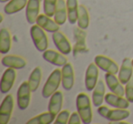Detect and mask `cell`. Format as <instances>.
I'll return each instance as SVG.
<instances>
[{
	"label": "cell",
	"instance_id": "obj_19",
	"mask_svg": "<svg viewBox=\"0 0 133 124\" xmlns=\"http://www.w3.org/2000/svg\"><path fill=\"white\" fill-rule=\"evenodd\" d=\"M105 83L102 80H98L92 93V103L95 107L98 108L102 105L103 101L105 100Z\"/></svg>",
	"mask_w": 133,
	"mask_h": 124
},
{
	"label": "cell",
	"instance_id": "obj_30",
	"mask_svg": "<svg viewBox=\"0 0 133 124\" xmlns=\"http://www.w3.org/2000/svg\"><path fill=\"white\" fill-rule=\"evenodd\" d=\"M70 111L68 110V109H64V110H61L58 114L57 115V118L55 120L56 124H66L69 123V117H70Z\"/></svg>",
	"mask_w": 133,
	"mask_h": 124
},
{
	"label": "cell",
	"instance_id": "obj_10",
	"mask_svg": "<svg viewBox=\"0 0 133 124\" xmlns=\"http://www.w3.org/2000/svg\"><path fill=\"white\" fill-rule=\"evenodd\" d=\"M61 74H62L61 84L63 89L66 91L71 90L75 83V73L72 64L68 62L66 65L63 66L61 69Z\"/></svg>",
	"mask_w": 133,
	"mask_h": 124
},
{
	"label": "cell",
	"instance_id": "obj_5",
	"mask_svg": "<svg viewBox=\"0 0 133 124\" xmlns=\"http://www.w3.org/2000/svg\"><path fill=\"white\" fill-rule=\"evenodd\" d=\"M31 92L32 90L28 81H24L19 86L17 93V102L21 110H25L29 106L31 100Z\"/></svg>",
	"mask_w": 133,
	"mask_h": 124
},
{
	"label": "cell",
	"instance_id": "obj_7",
	"mask_svg": "<svg viewBox=\"0 0 133 124\" xmlns=\"http://www.w3.org/2000/svg\"><path fill=\"white\" fill-rule=\"evenodd\" d=\"M94 62L98 67V69L105 71L106 73H111V74L116 75L119 71V68H118V64L113 59L109 58L106 56H96L94 58Z\"/></svg>",
	"mask_w": 133,
	"mask_h": 124
},
{
	"label": "cell",
	"instance_id": "obj_11",
	"mask_svg": "<svg viewBox=\"0 0 133 124\" xmlns=\"http://www.w3.org/2000/svg\"><path fill=\"white\" fill-rule=\"evenodd\" d=\"M98 81V67L94 63H91L87 68L85 74V86L88 91H93Z\"/></svg>",
	"mask_w": 133,
	"mask_h": 124
},
{
	"label": "cell",
	"instance_id": "obj_6",
	"mask_svg": "<svg viewBox=\"0 0 133 124\" xmlns=\"http://www.w3.org/2000/svg\"><path fill=\"white\" fill-rule=\"evenodd\" d=\"M14 110V98L13 95L8 94L3 100L0 106V123L8 124L11 119Z\"/></svg>",
	"mask_w": 133,
	"mask_h": 124
},
{
	"label": "cell",
	"instance_id": "obj_32",
	"mask_svg": "<svg viewBox=\"0 0 133 124\" xmlns=\"http://www.w3.org/2000/svg\"><path fill=\"white\" fill-rule=\"evenodd\" d=\"M80 122H82L81 118H80L79 113L77 111V112H73L70 115L69 120V124H80Z\"/></svg>",
	"mask_w": 133,
	"mask_h": 124
},
{
	"label": "cell",
	"instance_id": "obj_9",
	"mask_svg": "<svg viewBox=\"0 0 133 124\" xmlns=\"http://www.w3.org/2000/svg\"><path fill=\"white\" fill-rule=\"evenodd\" d=\"M17 78V72L15 69L12 68H8L3 73V76L1 78V82H0V90L3 94H8L11 89L13 88L14 83L16 81Z\"/></svg>",
	"mask_w": 133,
	"mask_h": 124
},
{
	"label": "cell",
	"instance_id": "obj_18",
	"mask_svg": "<svg viewBox=\"0 0 133 124\" xmlns=\"http://www.w3.org/2000/svg\"><path fill=\"white\" fill-rule=\"evenodd\" d=\"M37 25L41 27L46 32H50V33L58 31L60 27L55 20L51 19V17L46 16V14H41L38 16L37 19Z\"/></svg>",
	"mask_w": 133,
	"mask_h": 124
},
{
	"label": "cell",
	"instance_id": "obj_28",
	"mask_svg": "<svg viewBox=\"0 0 133 124\" xmlns=\"http://www.w3.org/2000/svg\"><path fill=\"white\" fill-rule=\"evenodd\" d=\"M78 27L82 29H87L89 26V15L85 6L80 5L78 6Z\"/></svg>",
	"mask_w": 133,
	"mask_h": 124
},
{
	"label": "cell",
	"instance_id": "obj_23",
	"mask_svg": "<svg viewBox=\"0 0 133 124\" xmlns=\"http://www.w3.org/2000/svg\"><path fill=\"white\" fill-rule=\"evenodd\" d=\"M28 0H10L5 6L4 12L6 15H13L24 9L28 5Z\"/></svg>",
	"mask_w": 133,
	"mask_h": 124
},
{
	"label": "cell",
	"instance_id": "obj_21",
	"mask_svg": "<svg viewBox=\"0 0 133 124\" xmlns=\"http://www.w3.org/2000/svg\"><path fill=\"white\" fill-rule=\"evenodd\" d=\"M63 93L59 90H57L51 97L48 102V111L53 114L57 115L61 111L63 106Z\"/></svg>",
	"mask_w": 133,
	"mask_h": 124
},
{
	"label": "cell",
	"instance_id": "obj_22",
	"mask_svg": "<svg viewBox=\"0 0 133 124\" xmlns=\"http://www.w3.org/2000/svg\"><path fill=\"white\" fill-rule=\"evenodd\" d=\"M74 36L76 38V45L74 48V52H83L87 50V45H86V37L87 34L84 31V29L80 28L79 27L75 28L74 29Z\"/></svg>",
	"mask_w": 133,
	"mask_h": 124
},
{
	"label": "cell",
	"instance_id": "obj_8",
	"mask_svg": "<svg viewBox=\"0 0 133 124\" xmlns=\"http://www.w3.org/2000/svg\"><path fill=\"white\" fill-rule=\"evenodd\" d=\"M52 39H53L54 44L57 47L59 52H61L64 55H69V54L71 53L72 46H71L68 37L62 32H60L59 30L57 32H54L52 34Z\"/></svg>",
	"mask_w": 133,
	"mask_h": 124
},
{
	"label": "cell",
	"instance_id": "obj_20",
	"mask_svg": "<svg viewBox=\"0 0 133 124\" xmlns=\"http://www.w3.org/2000/svg\"><path fill=\"white\" fill-rule=\"evenodd\" d=\"M68 19V9H66V2L65 0H57L56 6L54 20L59 25L62 26L66 23Z\"/></svg>",
	"mask_w": 133,
	"mask_h": 124
},
{
	"label": "cell",
	"instance_id": "obj_33",
	"mask_svg": "<svg viewBox=\"0 0 133 124\" xmlns=\"http://www.w3.org/2000/svg\"><path fill=\"white\" fill-rule=\"evenodd\" d=\"M10 0H0V2L1 3H5V2H9Z\"/></svg>",
	"mask_w": 133,
	"mask_h": 124
},
{
	"label": "cell",
	"instance_id": "obj_12",
	"mask_svg": "<svg viewBox=\"0 0 133 124\" xmlns=\"http://www.w3.org/2000/svg\"><path fill=\"white\" fill-rule=\"evenodd\" d=\"M42 57L45 60L48 61V63L57 66V67H63V66L68 63V59L65 57L64 54L53 49L45 50L43 52Z\"/></svg>",
	"mask_w": 133,
	"mask_h": 124
},
{
	"label": "cell",
	"instance_id": "obj_14",
	"mask_svg": "<svg viewBox=\"0 0 133 124\" xmlns=\"http://www.w3.org/2000/svg\"><path fill=\"white\" fill-rule=\"evenodd\" d=\"M105 80L108 88H109L111 92L118 95V96L124 97V95H125V89L123 87V84L120 82L118 78H117L115 76V74L106 73Z\"/></svg>",
	"mask_w": 133,
	"mask_h": 124
},
{
	"label": "cell",
	"instance_id": "obj_27",
	"mask_svg": "<svg viewBox=\"0 0 133 124\" xmlns=\"http://www.w3.org/2000/svg\"><path fill=\"white\" fill-rule=\"evenodd\" d=\"M42 79V69L40 67H37L32 70L29 78H28V82H29L30 88H31L32 92H35L39 88Z\"/></svg>",
	"mask_w": 133,
	"mask_h": 124
},
{
	"label": "cell",
	"instance_id": "obj_13",
	"mask_svg": "<svg viewBox=\"0 0 133 124\" xmlns=\"http://www.w3.org/2000/svg\"><path fill=\"white\" fill-rule=\"evenodd\" d=\"M118 74V78L120 80V82L123 85H126L131 79V77L133 76V65L132 60L130 58L126 57L123 59Z\"/></svg>",
	"mask_w": 133,
	"mask_h": 124
},
{
	"label": "cell",
	"instance_id": "obj_1",
	"mask_svg": "<svg viewBox=\"0 0 133 124\" xmlns=\"http://www.w3.org/2000/svg\"><path fill=\"white\" fill-rule=\"evenodd\" d=\"M76 106L79 113L82 123L89 124L92 121V108L91 100L86 93H79L76 99Z\"/></svg>",
	"mask_w": 133,
	"mask_h": 124
},
{
	"label": "cell",
	"instance_id": "obj_25",
	"mask_svg": "<svg viewBox=\"0 0 133 124\" xmlns=\"http://www.w3.org/2000/svg\"><path fill=\"white\" fill-rule=\"evenodd\" d=\"M78 0H66V9H68V20L71 25L78 22Z\"/></svg>",
	"mask_w": 133,
	"mask_h": 124
},
{
	"label": "cell",
	"instance_id": "obj_3",
	"mask_svg": "<svg viewBox=\"0 0 133 124\" xmlns=\"http://www.w3.org/2000/svg\"><path fill=\"white\" fill-rule=\"evenodd\" d=\"M62 80V74L59 69H54L48 76L46 83L42 89V96L45 99L50 98L59 88Z\"/></svg>",
	"mask_w": 133,
	"mask_h": 124
},
{
	"label": "cell",
	"instance_id": "obj_31",
	"mask_svg": "<svg viewBox=\"0 0 133 124\" xmlns=\"http://www.w3.org/2000/svg\"><path fill=\"white\" fill-rule=\"evenodd\" d=\"M125 97L130 103H133V76L125 87Z\"/></svg>",
	"mask_w": 133,
	"mask_h": 124
},
{
	"label": "cell",
	"instance_id": "obj_24",
	"mask_svg": "<svg viewBox=\"0 0 133 124\" xmlns=\"http://www.w3.org/2000/svg\"><path fill=\"white\" fill-rule=\"evenodd\" d=\"M11 49V35L8 28L0 30V52L1 54H8Z\"/></svg>",
	"mask_w": 133,
	"mask_h": 124
},
{
	"label": "cell",
	"instance_id": "obj_2",
	"mask_svg": "<svg viewBox=\"0 0 133 124\" xmlns=\"http://www.w3.org/2000/svg\"><path fill=\"white\" fill-rule=\"evenodd\" d=\"M98 113L102 117L108 120L111 123H114L120 120H125L130 115V112L127 109H109L107 106H100L98 108Z\"/></svg>",
	"mask_w": 133,
	"mask_h": 124
},
{
	"label": "cell",
	"instance_id": "obj_29",
	"mask_svg": "<svg viewBox=\"0 0 133 124\" xmlns=\"http://www.w3.org/2000/svg\"><path fill=\"white\" fill-rule=\"evenodd\" d=\"M57 3V0H44V3H43L44 14L50 17H54Z\"/></svg>",
	"mask_w": 133,
	"mask_h": 124
},
{
	"label": "cell",
	"instance_id": "obj_15",
	"mask_svg": "<svg viewBox=\"0 0 133 124\" xmlns=\"http://www.w3.org/2000/svg\"><path fill=\"white\" fill-rule=\"evenodd\" d=\"M40 0H28L26 6V17L30 25L37 23L40 10Z\"/></svg>",
	"mask_w": 133,
	"mask_h": 124
},
{
	"label": "cell",
	"instance_id": "obj_26",
	"mask_svg": "<svg viewBox=\"0 0 133 124\" xmlns=\"http://www.w3.org/2000/svg\"><path fill=\"white\" fill-rule=\"evenodd\" d=\"M56 116H57V115L53 114V113L50 112V111L41 113V114L30 119V120L26 122V124H51L55 121Z\"/></svg>",
	"mask_w": 133,
	"mask_h": 124
},
{
	"label": "cell",
	"instance_id": "obj_16",
	"mask_svg": "<svg viewBox=\"0 0 133 124\" xmlns=\"http://www.w3.org/2000/svg\"><path fill=\"white\" fill-rule=\"evenodd\" d=\"M2 65L6 68L15 69H22L26 66V61L24 57L15 55H6L2 57Z\"/></svg>",
	"mask_w": 133,
	"mask_h": 124
},
{
	"label": "cell",
	"instance_id": "obj_35",
	"mask_svg": "<svg viewBox=\"0 0 133 124\" xmlns=\"http://www.w3.org/2000/svg\"><path fill=\"white\" fill-rule=\"evenodd\" d=\"M132 65H133V59H132Z\"/></svg>",
	"mask_w": 133,
	"mask_h": 124
},
{
	"label": "cell",
	"instance_id": "obj_4",
	"mask_svg": "<svg viewBox=\"0 0 133 124\" xmlns=\"http://www.w3.org/2000/svg\"><path fill=\"white\" fill-rule=\"evenodd\" d=\"M46 30L43 29L38 25H33L30 28V36L33 40L36 48L38 51L44 52L48 48V39Z\"/></svg>",
	"mask_w": 133,
	"mask_h": 124
},
{
	"label": "cell",
	"instance_id": "obj_34",
	"mask_svg": "<svg viewBox=\"0 0 133 124\" xmlns=\"http://www.w3.org/2000/svg\"><path fill=\"white\" fill-rule=\"evenodd\" d=\"M3 20H4V17H3V15L1 14V21H0V22L2 23V22H3Z\"/></svg>",
	"mask_w": 133,
	"mask_h": 124
},
{
	"label": "cell",
	"instance_id": "obj_17",
	"mask_svg": "<svg viewBox=\"0 0 133 124\" xmlns=\"http://www.w3.org/2000/svg\"><path fill=\"white\" fill-rule=\"evenodd\" d=\"M105 101L107 104L112 106L117 109H128L129 107L130 102L122 96H118L114 93H108L105 95Z\"/></svg>",
	"mask_w": 133,
	"mask_h": 124
},
{
	"label": "cell",
	"instance_id": "obj_36",
	"mask_svg": "<svg viewBox=\"0 0 133 124\" xmlns=\"http://www.w3.org/2000/svg\"><path fill=\"white\" fill-rule=\"evenodd\" d=\"M40 1H42V0H40Z\"/></svg>",
	"mask_w": 133,
	"mask_h": 124
}]
</instances>
